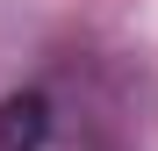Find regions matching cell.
<instances>
[{
  "instance_id": "6da1fadb",
  "label": "cell",
  "mask_w": 158,
  "mask_h": 151,
  "mask_svg": "<svg viewBox=\"0 0 158 151\" xmlns=\"http://www.w3.org/2000/svg\"><path fill=\"white\" fill-rule=\"evenodd\" d=\"M58 130V108H50L43 86H15L0 94V151H43Z\"/></svg>"
}]
</instances>
